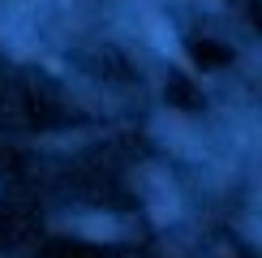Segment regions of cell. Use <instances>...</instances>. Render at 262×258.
Wrapping results in <instances>:
<instances>
[{
	"mask_svg": "<svg viewBox=\"0 0 262 258\" xmlns=\"http://www.w3.org/2000/svg\"><path fill=\"white\" fill-rule=\"evenodd\" d=\"M159 138H163V142H172L177 150H185V155L198 150V142L185 134V121H181V116H159Z\"/></svg>",
	"mask_w": 262,
	"mask_h": 258,
	"instance_id": "cell-1",
	"label": "cell"
},
{
	"mask_svg": "<svg viewBox=\"0 0 262 258\" xmlns=\"http://www.w3.org/2000/svg\"><path fill=\"white\" fill-rule=\"evenodd\" d=\"M82 232L91 236V241H112V236H116V220H107V215H91V220L82 224Z\"/></svg>",
	"mask_w": 262,
	"mask_h": 258,
	"instance_id": "cell-2",
	"label": "cell"
},
{
	"mask_svg": "<svg viewBox=\"0 0 262 258\" xmlns=\"http://www.w3.org/2000/svg\"><path fill=\"white\" fill-rule=\"evenodd\" d=\"M150 35H155V43L163 52H172V56H177V39L168 35V30H163V22H150Z\"/></svg>",
	"mask_w": 262,
	"mask_h": 258,
	"instance_id": "cell-3",
	"label": "cell"
}]
</instances>
